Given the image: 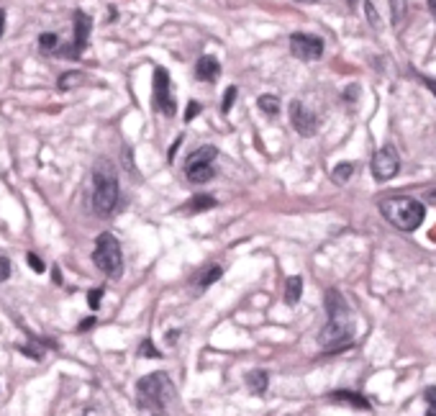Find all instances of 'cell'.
<instances>
[{"label": "cell", "instance_id": "obj_16", "mask_svg": "<svg viewBox=\"0 0 436 416\" xmlns=\"http://www.w3.org/2000/svg\"><path fill=\"white\" fill-rule=\"evenodd\" d=\"M301 293H303V278L301 275L288 278V283H285V303H288V306H295V303L301 300Z\"/></svg>", "mask_w": 436, "mask_h": 416}, {"label": "cell", "instance_id": "obj_9", "mask_svg": "<svg viewBox=\"0 0 436 416\" xmlns=\"http://www.w3.org/2000/svg\"><path fill=\"white\" fill-rule=\"evenodd\" d=\"M154 106L165 113L167 118L174 113V98L170 93V72L165 67L154 69Z\"/></svg>", "mask_w": 436, "mask_h": 416}, {"label": "cell", "instance_id": "obj_34", "mask_svg": "<svg viewBox=\"0 0 436 416\" xmlns=\"http://www.w3.org/2000/svg\"><path fill=\"white\" fill-rule=\"evenodd\" d=\"M421 80H424V85H428L434 90V96H436V80H431V78H421Z\"/></svg>", "mask_w": 436, "mask_h": 416}, {"label": "cell", "instance_id": "obj_14", "mask_svg": "<svg viewBox=\"0 0 436 416\" xmlns=\"http://www.w3.org/2000/svg\"><path fill=\"white\" fill-rule=\"evenodd\" d=\"M267 386H270L267 370H252V373H246V388H249V393L262 396V393L267 391Z\"/></svg>", "mask_w": 436, "mask_h": 416}, {"label": "cell", "instance_id": "obj_17", "mask_svg": "<svg viewBox=\"0 0 436 416\" xmlns=\"http://www.w3.org/2000/svg\"><path fill=\"white\" fill-rule=\"evenodd\" d=\"M185 175H187V180H190V183L203 185V183H208V180L214 177L216 170H214V165H211V167H190V170H185Z\"/></svg>", "mask_w": 436, "mask_h": 416}, {"label": "cell", "instance_id": "obj_5", "mask_svg": "<svg viewBox=\"0 0 436 416\" xmlns=\"http://www.w3.org/2000/svg\"><path fill=\"white\" fill-rule=\"evenodd\" d=\"M352 337H354V321L349 316L329 319V324L319 331V344L326 352H339V349L352 347Z\"/></svg>", "mask_w": 436, "mask_h": 416}, {"label": "cell", "instance_id": "obj_27", "mask_svg": "<svg viewBox=\"0 0 436 416\" xmlns=\"http://www.w3.org/2000/svg\"><path fill=\"white\" fill-rule=\"evenodd\" d=\"M26 262L31 265V270H34V272H44V270H47V265H44V260H41L36 252H29V254H26Z\"/></svg>", "mask_w": 436, "mask_h": 416}, {"label": "cell", "instance_id": "obj_26", "mask_svg": "<svg viewBox=\"0 0 436 416\" xmlns=\"http://www.w3.org/2000/svg\"><path fill=\"white\" fill-rule=\"evenodd\" d=\"M19 349H21V352H23V355H29L31 360H41V358H44V352H41V349L36 347L34 342H26V344H19Z\"/></svg>", "mask_w": 436, "mask_h": 416}, {"label": "cell", "instance_id": "obj_36", "mask_svg": "<svg viewBox=\"0 0 436 416\" xmlns=\"http://www.w3.org/2000/svg\"><path fill=\"white\" fill-rule=\"evenodd\" d=\"M428 8H431V13L436 16V0H431V3H428Z\"/></svg>", "mask_w": 436, "mask_h": 416}, {"label": "cell", "instance_id": "obj_6", "mask_svg": "<svg viewBox=\"0 0 436 416\" xmlns=\"http://www.w3.org/2000/svg\"><path fill=\"white\" fill-rule=\"evenodd\" d=\"M90 29H93V19L87 16L85 10H75V41L69 47H59L57 52L62 57H72L78 59L87 47V39H90Z\"/></svg>", "mask_w": 436, "mask_h": 416}, {"label": "cell", "instance_id": "obj_22", "mask_svg": "<svg viewBox=\"0 0 436 416\" xmlns=\"http://www.w3.org/2000/svg\"><path fill=\"white\" fill-rule=\"evenodd\" d=\"M39 47H41V52H57V49H59L57 34H41V36H39Z\"/></svg>", "mask_w": 436, "mask_h": 416}, {"label": "cell", "instance_id": "obj_15", "mask_svg": "<svg viewBox=\"0 0 436 416\" xmlns=\"http://www.w3.org/2000/svg\"><path fill=\"white\" fill-rule=\"evenodd\" d=\"M329 401H336V404H349L354 408H369V401L359 393H352V391H334L329 393Z\"/></svg>", "mask_w": 436, "mask_h": 416}, {"label": "cell", "instance_id": "obj_29", "mask_svg": "<svg viewBox=\"0 0 436 416\" xmlns=\"http://www.w3.org/2000/svg\"><path fill=\"white\" fill-rule=\"evenodd\" d=\"M100 298H103V291H100V288L87 293V303H90V309H97V306H100Z\"/></svg>", "mask_w": 436, "mask_h": 416}, {"label": "cell", "instance_id": "obj_1", "mask_svg": "<svg viewBox=\"0 0 436 416\" xmlns=\"http://www.w3.org/2000/svg\"><path fill=\"white\" fill-rule=\"evenodd\" d=\"M380 213L388 219L400 232H416L424 223V204L416 198H382L380 201Z\"/></svg>", "mask_w": 436, "mask_h": 416}, {"label": "cell", "instance_id": "obj_19", "mask_svg": "<svg viewBox=\"0 0 436 416\" xmlns=\"http://www.w3.org/2000/svg\"><path fill=\"white\" fill-rule=\"evenodd\" d=\"M257 106H260L267 116H277V113H280V98L277 96H260Z\"/></svg>", "mask_w": 436, "mask_h": 416}, {"label": "cell", "instance_id": "obj_8", "mask_svg": "<svg viewBox=\"0 0 436 416\" xmlns=\"http://www.w3.org/2000/svg\"><path fill=\"white\" fill-rule=\"evenodd\" d=\"M290 52L292 57L303 59V62H313V59L323 57V41H321V36H313V34H292Z\"/></svg>", "mask_w": 436, "mask_h": 416}, {"label": "cell", "instance_id": "obj_7", "mask_svg": "<svg viewBox=\"0 0 436 416\" xmlns=\"http://www.w3.org/2000/svg\"><path fill=\"white\" fill-rule=\"evenodd\" d=\"M398 170H400V155H398V149L393 144L382 146L375 152L372 157V175H375V180H390V177H395Z\"/></svg>", "mask_w": 436, "mask_h": 416}, {"label": "cell", "instance_id": "obj_10", "mask_svg": "<svg viewBox=\"0 0 436 416\" xmlns=\"http://www.w3.org/2000/svg\"><path fill=\"white\" fill-rule=\"evenodd\" d=\"M290 124L301 136H313L316 134V129H319L316 116L310 113L308 108L303 106L301 100H292L290 103Z\"/></svg>", "mask_w": 436, "mask_h": 416}, {"label": "cell", "instance_id": "obj_4", "mask_svg": "<svg viewBox=\"0 0 436 416\" xmlns=\"http://www.w3.org/2000/svg\"><path fill=\"white\" fill-rule=\"evenodd\" d=\"M93 262L100 272H106L111 278H121L124 272V257H121V244L113 234H97L95 252H93Z\"/></svg>", "mask_w": 436, "mask_h": 416}, {"label": "cell", "instance_id": "obj_12", "mask_svg": "<svg viewBox=\"0 0 436 416\" xmlns=\"http://www.w3.org/2000/svg\"><path fill=\"white\" fill-rule=\"evenodd\" d=\"M216 157H218L216 146H200V149H195L193 155L187 157L185 170H190V167H211L216 162Z\"/></svg>", "mask_w": 436, "mask_h": 416}, {"label": "cell", "instance_id": "obj_21", "mask_svg": "<svg viewBox=\"0 0 436 416\" xmlns=\"http://www.w3.org/2000/svg\"><path fill=\"white\" fill-rule=\"evenodd\" d=\"M82 83V72H67V75H62L59 78V90H69V87H75Z\"/></svg>", "mask_w": 436, "mask_h": 416}, {"label": "cell", "instance_id": "obj_32", "mask_svg": "<svg viewBox=\"0 0 436 416\" xmlns=\"http://www.w3.org/2000/svg\"><path fill=\"white\" fill-rule=\"evenodd\" d=\"M93 327H95V319H85V321H80L78 331H87V329H93Z\"/></svg>", "mask_w": 436, "mask_h": 416}, {"label": "cell", "instance_id": "obj_18", "mask_svg": "<svg viewBox=\"0 0 436 416\" xmlns=\"http://www.w3.org/2000/svg\"><path fill=\"white\" fill-rule=\"evenodd\" d=\"M214 206H216L214 195L198 193V195H193V201L187 204V211H190V213H200V211H208V208H214Z\"/></svg>", "mask_w": 436, "mask_h": 416}, {"label": "cell", "instance_id": "obj_25", "mask_svg": "<svg viewBox=\"0 0 436 416\" xmlns=\"http://www.w3.org/2000/svg\"><path fill=\"white\" fill-rule=\"evenodd\" d=\"M139 355L141 358H159V349L154 347V342L146 337L144 342H141V347H139Z\"/></svg>", "mask_w": 436, "mask_h": 416}, {"label": "cell", "instance_id": "obj_33", "mask_svg": "<svg viewBox=\"0 0 436 416\" xmlns=\"http://www.w3.org/2000/svg\"><path fill=\"white\" fill-rule=\"evenodd\" d=\"M177 334H180V331H177V329H172V331H167V334H165V339H167V344H174V342H177Z\"/></svg>", "mask_w": 436, "mask_h": 416}, {"label": "cell", "instance_id": "obj_13", "mask_svg": "<svg viewBox=\"0 0 436 416\" xmlns=\"http://www.w3.org/2000/svg\"><path fill=\"white\" fill-rule=\"evenodd\" d=\"M326 314H329V319H341V316H349L347 300H344V296H341L339 291H334V288L326 293Z\"/></svg>", "mask_w": 436, "mask_h": 416}, {"label": "cell", "instance_id": "obj_31", "mask_svg": "<svg viewBox=\"0 0 436 416\" xmlns=\"http://www.w3.org/2000/svg\"><path fill=\"white\" fill-rule=\"evenodd\" d=\"M198 113H200V103H198V100H193V103L187 106V111H185V121H193Z\"/></svg>", "mask_w": 436, "mask_h": 416}, {"label": "cell", "instance_id": "obj_28", "mask_svg": "<svg viewBox=\"0 0 436 416\" xmlns=\"http://www.w3.org/2000/svg\"><path fill=\"white\" fill-rule=\"evenodd\" d=\"M426 401H428L426 416H436V386L426 388Z\"/></svg>", "mask_w": 436, "mask_h": 416}, {"label": "cell", "instance_id": "obj_30", "mask_svg": "<svg viewBox=\"0 0 436 416\" xmlns=\"http://www.w3.org/2000/svg\"><path fill=\"white\" fill-rule=\"evenodd\" d=\"M10 278V260L8 257H0V283Z\"/></svg>", "mask_w": 436, "mask_h": 416}, {"label": "cell", "instance_id": "obj_3", "mask_svg": "<svg viewBox=\"0 0 436 416\" xmlns=\"http://www.w3.org/2000/svg\"><path fill=\"white\" fill-rule=\"evenodd\" d=\"M93 208L97 216H108L118 204V175L108 160H100L93 170Z\"/></svg>", "mask_w": 436, "mask_h": 416}, {"label": "cell", "instance_id": "obj_11", "mask_svg": "<svg viewBox=\"0 0 436 416\" xmlns=\"http://www.w3.org/2000/svg\"><path fill=\"white\" fill-rule=\"evenodd\" d=\"M195 78L200 80V83H216V80L221 78V65H218V59L211 57V54H205L195 62Z\"/></svg>", "mask_w": 436, "mask_h": 416}, {"label": "cell", "instance_id": "obj_24", "mask_svg": "<svg viewBox=\"0 0 436 416\" xmlns=\"http://www.w3.org/2000/svg\"><path fill=\"white\" fill-rule=\"evenodd\" d=\"M221 275H223V270L218 267V265H216V267H211L208 272H203V278H200V288H208V285H214V283L218 281Z\"/></svg>", "mask_w": 436, "mask_h": 416}, {"label": "cell", "instance_id": "obj_20", "mask_svg": "<svg viewBox=\"0 0 436 416\" xmlns=\"http://www.w3.org/2000/svg\"><path fill=\"white\" fill-rule=\"evenodd\" d=\"M352 173H354V165L352 162H341V165L334 167V173H331V177H334V183L344 185L352 177Z\"/></svg>", "mask_w": 436, "mask_h": 416}, {"label": "cell", "instance_id": "obj_35", "mask_svg": "<svg viewBox=\"0 0 436 416\" xmlns=\"http://www.w3.org/2000/svg\"><path fill=\"white\" fill-rule=\"evenodd\" d=\"M3 26H5V10L0 8V34H3Z\"/></svg>", "mask_w": 436, "mask_h": 416}, {"label": "cell", "instance_id": "obj_23", "mask_svg": "<svg viewBox=\"0 0 436 416\" xmlns=\"http://www.w3.org/2000/svg\"><path fill=\"white\" fill-rule=\"evenodd\" d=\"M236 93H239V90H236V87H226V93H223V100H221V113H229V111H231L233 108V103H236Z\"/></svg>", "mask_w": 436, "mask_h": 416}, {"label": "cell", "instance_id": "obj_2", "mask_svg": "<svg viewBox=\"0 0 436 416\" xmlns=\"http://www.w3.org/2000/svg\"><path fill=\"white\" fill-rule=\"evenodd\" d=\"M174 396H177V391L167 373H149L136 383V398L141 408L162 411L167 404H172Z\"/></svg>", "mask_w": 436, "mask_h": 416}]
</instances>
